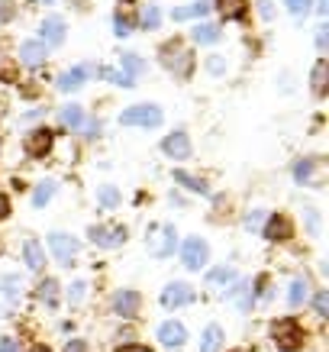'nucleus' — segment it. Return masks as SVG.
Listing matches in <instances>:
<instances>
[{"mask_svg": "<svg viewBox=\"0 0 329 352\" xmlns=\"http://www.w3.org/2000/svg\"><path fill=\"white\" fill-rule=\"evenodd\" d=\"M161 65L168 68L174 78H188L194 72V55L184 49L181 43H168V45H161Z\"/></svg>", "mask_w": 329, "mask_h": 352, "instance_id": "obj_1", "label": "nucleus"}, {"mask_svg": "<svg viewBox=\"0 0 329 352\" xmlns=\"http://www.w3.org/2000/svg\"><path fill=\"white\" fill-rule=\"evenodd\" d=\"M271 340L277 342V349L284 352H294L304 346V330L297 327L294 317H284V320H275L271 323Z\"/></svg>", "mask_w": 329, "mask_h": 352, "instance_id": "obj_2", "label": "nucleus"}, {"mask_svg": "<svg viewBox=\"0 0 329 352\" xmlns=\"http://www.w3.org/2000/svg\"><path fill=\"white\" fill-rule=\"evenodd\" d=\"M120 123H123V126H146V129H152V126H159L161 123V110L155 107V104H136V107H129V110L120 113Z\"/></svg>", "mask_w": 329, "mask_h": 352, "instance_id": "obj_3", "label": "nucleus"}, {"mask_svg": "<svg viewBox=\"0 0 329 352\" xmlns=\"http://www.w3.org/2000/svg\"><path fill=\"white\" fill-rule=\"evenodd\" d=\"M174 243H178V233L171 223H161V226H152L149 230V252L155 258H165L174 252Z\"/></svg>", "mask_w": 329, "mask_h": 352, "instance_id": "obj_4", "label": "nucleus"}, {"mask_svg": "<svg viewBox=\"0 0 329 352\" xmlns=\"http://www.w3.org/2000/svg\"><path fill=\"white\" fill-rule=\"evenodd\" d=\"M20 300H23V278L20 275L0 278V317H10Z\"/></svg>", "mask_w": 329, "mask_h": 352, "instance_id": "obj_5", "label": "nucleus"}, {"mask_svg": "<svg viewBox=\"0 0 329 352\" xmlns=\"http://www.w3.org/2000/svg\"><path fill=\"white\" fill-rule=\"evenodd\" d=\"M181 258H184V268L201 272L207 265V258H210V245L203 243L201 236H191V239H184V245H181Z\"/></svg>", "mask_w": 329, "mask_h": 352, "instance_id": "obj_6", "label": "nucleus"}, {"mask_svg": "<svg viewBox=\"0 0 329 352\" xmlns=\"http://www.w3.org/2000/svg\"><path fill=\"white\" fill-rule=\"evenodd\" d=\"M49 249H52L55 258H58V262H62L65 268L75 265L78 252H81L78 239H75V236H68V233H52V236H49Z\"/></svg>", "mask_w": 329, "mask_h": 352, "instance_id": "obj_7", "label": "nucleus"}, {"mask_svg": "<svg viewBox=\"0 0 329 352\" xmlns=\"http://www.w3.org/2000/svg\"><path fill=\"white\" fill-rule=\"evenodd\" d=\"M87 239L94 245H100V249H117V245L126 243V226H104L97 223L87 230Z\"/></svg>", "mask_w": 329, "mask_h": 352, "instance_id": "obj_8", "label": "nucleus"}, {"mask_svg": "<svg viewBox=\"0 0 329 352\" xmlns=\"http://www.w3.org/2000/svg\"><path fill=\"white\" fill-rule=\"evenodd\" d=\"M161 152H165L168 159H174V162L188 159V155H191V139H188V133H184V129L168 133V136H165V142H161Z\"/></svg>", "mask_w": 329, "mask_h": 352, "instance_id": "obj_9", "label": "nucleus"}, {"mask_svg": "<svg viewBox=\"0 0 329 352\" xmlns=\"http://www.w3.org/2000/svg\"><path fill=\"white\" fill-rule=\"evenodd\" d=\"M191 300H194V288L184 285V281H171L168 288L161 291V304L168 310H178V307H184V304H191Z\"/></svg>", "mask_w": 329, "mask_h": 352, "instance_id": "obj_10", "label": "nucleus"}, {"mask_svg": "<svg viewBox=\"0 0 329 352\" xmlns=\"http://www.w3.org/2000/svg\"><path fill=\"white\" fill-rule=\"evenodd\" d=\"M52 142H55V136H52V129H45V126H39V129H32L30 136L23 139V146H26V152L30 155H45V152L52 149Z\"/></svg>", "mask_w": 329, "mask_h": 352, "instance_id": "obj_11", "label": "nucleus"}, {"mask_svg": "<svg viewBox=\"0 0 329 352\" xmlns=\"http://www.w3.org/2000/svg\"><path fill=\"white\" fill-rule=\"evenodd\" d=\"M159 342L161 346H168V349H181L184 342H188V330H184V323L178 320H168L159 327Z\"/></svg>", "mask_w": 329, "mask_h": 352, "instance_id": "obj_12", "label": "nucleus"}, {"mask_svg": "<svg viewBox=\"0 0 329 352\" xmlns=\"http://www.w3.org/2000/svg\"><path fill=\"white\" fill-rule=\"evenodd\" d=\"M39 32H43V39L39 43L49 49V45H62L65 43V20H58V16H45L43 26H39Z\"/></svg>", "mask_w": 329, "mask_h": 352, "instance_id": "obj_13", "label": "nucleus"}, {"mask_svg": "<svg viewBox=\"0 0 329 352\" xmlns=\"http://www.w3.org/2000/svg\"><path fill=\"white\" fill-rule=\"evenodd\" d=\"M113 314H117V317H136L139 314V294L136 291H129V288L117 291V294H113Z\"/></svg>", "mask_w": 329, "mask_h": 352, "instance_id": "obj_14", "label": "nucleus"}, {"mask_svg": "<svg viewBox=\"0 0 329 352\" xmlns=\"http://www.w3.org/2000/svg\"><path fill=\"white\" fill-rule=\"evenodd\" d=\"M45 55H49V49H45L43 43H23L20 45V65H26V68H39V65H45Z\"/></svg>", "mask_w": 329, "mask_h": 352, "instance_id": "obj_15", "label": "nucleus"}, {"mask_svg": "<svg viewBox=\"0 0 329 352\" xmlns=\"http://www.w3.org/2000/svg\"><path fill=\"white\" fill-rule=\"evenodd\" d=\"M87 75H91V68H68V72H62V75H58L55 87H58L62 94H68V91H78V87L87 81Z\"/></svg>", "mask_w": 329, "mask_h": 352, "instance_id": "obj_16", "label": "nucleus"}, {"mask_svg": "<svg viewBox=\"0 0 329 352\" xmlns=\"http://www.w3.org/2000/svg\"><path fill=\"white\" fill-rule=\"evenodd\" d=\"M23 262H26L30 272H43L45 252H43V245L36 243V239H23Z\"/></svg>", "mask_w": 329, "mask_h": 352, "instance_id": "obj_17", "label": "nucleus"}, {"mask_svg": "<svg viewBox=\"0 0 329 352\" xmlns=\"http://www.w3.org/2000/svg\"><path fill=\"white\" fill-rule=\"evenodd\" d=\"M287 236H291V220H287L284 214H275L265 226V239H271V243H284Z\"/></svg>", "mask_w": 329, "mask_h": 352, "instance_id": "obj_18", "label": "nucleus"}, {"mask_svg": "<svg viewBox=\"0 0 329 352\" xmlns=\"http://www.w3.org/2000/svg\"><path fill=\"white\" fill-rule=\"evenodd\" d=\"M223 346H226L223 330H220L216 323H210V327L203 330V336H201V352H223Z\"/></svg>", "mask_w": 329, "mask_h": 352, "instance_id": "obj_19", "label": "nucleus"}, {"mask_svg": "<svg viewBox=\"0 0 329 352\" xmlns=\"http://www.w3.org/2000/svg\"><path fill=\"white\" fill-rule=\"evenodd\" d=\"M307 298H310L307 278H294L291 288H287V304H291V307H300V304H307Z\"/></svg>", "mask_w": 329, "mask_h": 352, "instance_id": "obj_20", "label": "nucleus"}, {"mask_svg": "<svg viewBox=\"0 0 329 352\" xmlns=\"http://www.w3.org/2000/svg\"><path fill=\"white\" fill-rule=\"evenodd\" d=\"M216 7H220V13H223L226 20H245L249 0H216Z\"/></svg>", "mask_w": 329, "mask_h": 352, "instance_id": "obj_21", "label": "nucleus"}, {"mask_svg": "<svg viewBox=\"0 0 329 352\" xmlns=\"http://www.w3.org/2000/svg\"><path fill=\"white\" fill-rule=\"evenodd\" d=\"M207 13H210V3H207V0H197V3L178 7L171 16H174V23H181V20H194V16H207Z\"/></svg>", "mask_w": 329, "mask_h": 352, "instance_id": "obj_22", "label": "nucleus"}, {"mask_svg": "<svg viewBox=\"0 0 329 352\" xmlns=\"http://www.w3.org/2000/svg\"><path fill=\"white\" fill-rule=\"evenodd\" d=\"M191 39L197 45H210V43H216V39H220V30H216L213 23H197V26L191 30Z\"/></svg>", "mask_w": 329, "mask_h": 352, "instance_id": "obj_23", "label": "nucleus"}, {"mask_svg": "<svg viewBox=\"0 0 329 352\" xmlns=\"http://www.w3.org/2000/svg\"><path fill=\"white\" fill-rule=\"evenodd\" d=\"M36 294H39V300H43L45 307H55V304H58V281H55V278H45V281H39Z\"/></svg>", "mask_w": 329, "mask_h": 352, "instance_id": "obj_24", "label": "nucleus"}, {"mask_svg": "<svg viewBox=\"0 0 329 352\" xmlns=\"http://www.w3.org/2000/svg\"><path fill=\"white\" fill-rule=\"evenodd\" d=\"M236 281V268L233 265H220V268H210L207 272V285H233Z\"/></svg>", "mask_w": 329, "mask_h": 352, "instance_id": "obj_25", "label": "nucleus"}, {"mask_svg": "<svg viewBox=\"0 0 329 352\" xmlns=\"http://www.w3.org/2000/svg\"><path fill=\"white\" fill-rule=\"evenodd\" d=\"M58 120H62V126L78 129L81 123H84V110L78 107V104H71V107H62V110H58Z\"/></svg>", "mask_w": 329, "mask_h": 352, "instance_id": "obj_26", "label": "nucleus"}, {"mask_svg": "<svg viewBox=\"0 0 329 352\" xmlns=\"http://www.w3.org/2000/svg\"><path fill=\"white\" fill-rule=\"evenodd\" d=\"M174 182L184 184V188H188V191H194V194H207V191H210L203 178H194V175H188V171H174Z\"/></svg>", "mask_w": 329, "mask_h": 352, "instance_id": "obj_27", "label": "nucleus"}, {"mask_svg": "<svg viewBox=\"0 0 329 352\" xmlns=\"http://www.w3.org/2000/svg\"><path fill=\"white\" fill-rule=\"evenodd\" d=\"M94 75H100L104 81H110V85H120V87H133V78L123 75L120 68H94Z\"/></svg>", "mask_w": 329, "mask_h": 352, "instance_id": "obj_28", "label": "nucleus"}, {"mask_svg": "<svg viewBox=\"0 0 329 352\" xmlns=\"http://www.w3.org/2000/svg\"><path fill=\"white\" fill-rule=\"evenodd\" d=\"M52 197H55V182L36 184V191H32V204H36V207H45Z\"/></svg>", "mask_w": 329, "mask_h": 352, "instance_id": "obj_29", "label": "nucleus"}, {"mask_svg": "<svg viewBox=\"0 0 329 352\" xmlns=\"http://www.w3.org/2000/svg\"><path fill=\"white\" fill-rule=\"evenodd\" d=\"M120 72H123V75H129L133 78V81H136V75L139 72H142V58H139V55H123V58H120Z\"/></svg>", "mask_w": 329, "mask_h": 352, "instance_id": "obj_30", "label": "nucleus"}, {"mask_svg": "<svg viewBox=\"0 0 329 352\" xmlns=\"http://www.w3.org/2000/svg\"><path fill=\"white\" fill-rule=\"evenodd\" d=\"M313 94H326V58H319L313 68Z\"/></svg>", "mask_w": 329, "mask_h": 352, "instance_id": "obj_31", "label": "nucleus"}, {"mask_svg": "<svg viewBox=\"0 0 329 352\" xmlns=\"http://www.w3.org/2000/svg\"><path fill=\"white\" fill-rule=\"evenodd\" d=\"M159 23H161V10L149 3V7L142 10V26H146V30H159Z\"/></svg>", "mask_w": 329, "mask_h": 352, "instance_id": "obj_32", "label": "nucleus"}, {"mask_svg": "<svg viewBox=\"0 0 329 352\" xmlns=\"http://www.w3.org/2000/svg\"><path fill=\"white\" fill-rule=\"evenodd\" d=\"M287 3V10H291V16H307L310 13V7H313V0H284Z\"/></svg>", "mask_w": 329, "mask_h": 352, "instance_id": "obj_33", "label": "nucleus"}, {"mask_svg": "<svg viewBox=\"0 0 329 352\" xmlns=\"http://www.w3.org/2000/svg\"><path fill=\"white\" fill-rule=\"evenodd\" d=\"M97 201L104 204V207H117V204H120V191L106 184V188H100V191H97Z\"/></svg>", "mask_w": 329, "mask_h": 352, "instance_id": "obj_34", "label": "nucleus"}, {"mask_svg": "<svg viewBox=\"0 0 329 352\" xmlns=\"http://www.w3.org/2000/svg\"><path fill=\"white\" fill-rule=\"evenodd\" d=\"M310 175H313V159H304V162H297V168H294V178H297L300 184L307 182Z\"/></svg>", "mask_w": 329, "mask_h": 352, "instance_id": "obj_35", "label": "nucleus"}, {"mask_svg": "<svg viewBox=\"0 0 329 352\" xmlns=\"http://www.w3.org/2000/svg\"><path fill=\"white\" fill-rule=\"evenodd\" d=\"M84 294H87V281H75V288L68 291V300H71V307H78V304L84 300Z\"/></svg>", "mask_w": 329, "mask_h": 352, "instance_id": "obj_36", "label": "nucleus"}, {"mask_svg": "<svg viewBox=\"0 0 329 352\" xmlns=\"http://www.w3.org/2000/svg\"><path fill=\"white\" fill-rule=\"evenodd\" d=\"M313 307H317V317H329V294H326V291H317Z\"/></svg>", "mask_w": 329, "mask_h": 352, "instance_id": "obj_37", "label": "nucleus"}, {"mask_svg": "<svg viewBox=\"0 0 329 352\" xmlns=\"http://www.w3.org/2000/svg\"><path fill=\"white\" fill-rule=\"evenodd\" d=\"M262 220H265V210H252V214H245L242 223H245V230L255 233V230H262Z\"/></svg>", "mask_w": 329, "mask_h": 352, "instance_id": "obj_38", "label": "nucleus"}, {"mask_svg": "<svg viewBox=\"0 0 329 352\" xmlns=\"http://www.w3.org/2000/svg\"><path fill=\"white\" fill-rule=\"evenodd\" d=\"M13 13H16L13 0H0V26H7V23L13 20Z\"/></svg>", "mask_w": 329, "mask_h": 352, "instance_id": "obj_39", "label": "nucleus"}, {"mask_svg": "<svg viewBox=\"0 0 329 352\" xmlns=\"http://www.w3.org/2000/svg\"><path fill=\"white\" fill-rule=\"evenodd\" d=\"M113 26H117V36L123 39V36H129V30H133V23L123 16V13H117V20H113Z\"/></svg>", "mask_w": 329, "mask_h": 352, "instance_id": "obj_40", "label": "nucleus"}, {"mask_svg": "<svg viewBox=\"0 0 329 352\" xmlns=\"http://www.w3.org/2000/svg\"><path fill=\"white\" fill-rule=\"evenodd\" d=\"M0 78H13V58L0 52Z\"/></svg>", "mask_w": 329, "mask_h": 352, "instance_id": "obj_41", "label": "nucleus"}, {"mask_svg": "<svg viewBox=\"0 0 329 352\" xmlns=\"http://www.w3.org/2000/svg\"><path fill=\"white\" fill-rule=\"evenodd\" d=\"M0 352H20V340H13V336L0 340Z\"/></svg>", "mask_w": 329, "mask_h": 352, "instance_id": "obj_42", "label": "nucleus"}, {"mask_svg": "<svg viewBox=\"0 0 329 352\" xmlns=\"http://www.w3.org/2000/svg\"><path fill=\"white\" fill-rule=\"evenodd\" d=\"M207 68H210L213 75H220V72H223V55H210V62H207Z\"/></svg>", "mask_w": 329, "mask_h": 352, "instance_id": "obj_43", "label": "nucleus"}, {"mask_svg": "<svg viewBox=\"0 0 329 352\" xmlns=\"http://www.w3.org/2000/svg\"><path fill=\"white\" fill-rule=\"evenodd\" d=\"M65 352H87V342L84 340H71L65 346Z\"/></svg>", "mask_w": 329, "mask_h": 352, "instance_id": "obj_44", "label": "nucleus"}, {"mask_svg": "<svg viewBox=\"0 0 329 352\" xmlns=\"http://www.w3.org/2000/svg\"><path fill=\"white\" fill-rule=\"evenodd\" d=\"M326 23H319V30H317V45H319V49H326V39H329V36H326Z\"/></svg>", "mask_w": 329, "mask_h": 352, "instance_id": "obj_45", "label": "nucleus"}, {"mask_svg": "<svg viewBox=\"0 0 329 352\" xmlns=\"http://www.w3.org/2000/svg\"><path fill=\"white\" fill-rule=\"evenodd\" d=\"M10 217V201H7V194H0V220H7Z\"/></svg>", "mask_w": 329, "mask_h": 352, "instance_id": "obj_46", "label": "nucleus"}, {"mask_svg": "<svg viewBox=\"0 0 329 352\" xmlns=\"http://www.w3.org/2000/svg\"><path fill=\"white\" fill-rule=\"evenodd\" d=\"M117 352H152L149 346H139V342H129V346H120Z\"/></svg>", "mask_w": 329, "mask_h": 352, "instance_id": "obj_47", "label": "nucleus"}, {"mask_svg": "<svg viewBox=\"0 0 329 352\" xmlns=\"http://www.w3.org/2000/svg\"><path fill=\"white\" fill-rule=\"evenodd\" d=\"M307 223H310V233L319 230V220H317V210H307Z\"/></svg>", "mask_w": 329, "mask_h": 352, "instance_id": "obj_48", "label": "nucleus"}, {"mask_svg": "<svg viewBox=\"0 0 329 352\" xmlns=\"http://www.w3.org/2000/svg\"><path fill=\"white\" fill-rule=\"evenodd\" d=\"M258 7H262V16H265V20L275 16V10H271V3H268V0H258Z\"/></svg>", "mask_w": 329, "mask_h": 352, "instance_id": "obj_49", "label": "nucleus"}, {"mask_svg": "<svg viewBox=\"0 0 329 352\" xmlns=\"http://www.w3.org/2000/svg\"><path fill=\"white\" fill-rule=\"evenodd\" d=\"M326 3H329V0H317V13H319V16H326V10H329Z\"/></svg>", "mask_w": 329, "mask_h": 352, "instance_id": "obj_50", "label": "nucleus"}, {"mask_svg": "<svg viewBox=\"0 0 329 352\" xmlns=\"http://www.w3.org/2000/svg\"><path fill=\"white\" fill-rule=\"evenodd\" d=\"M30 352H49V349H45V346H32Z\"/></svg>", "mask_w": 329, "mask_h": 352, "instance_id": "obj_51", "label": "nucleus"}, {"mask_svg": "<svg viewBox=\"0 0 329 352\" xmlns=\"http://www.w3.org/2000/svg\"><path fill=\"white\" fill-rule=\"evenodd\" d=\"M45 3H52V0H45Z\"/></svg>", "mask_w": 329, "mask_h": 352, "instance_id": "obj_52", "label": "nucleus"}]
</instances>
